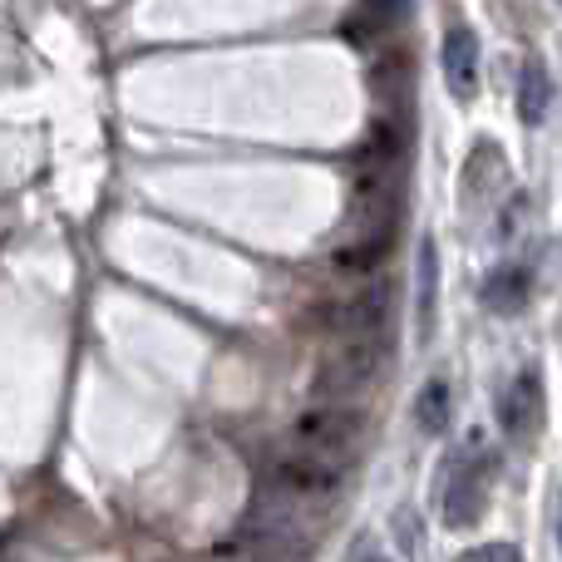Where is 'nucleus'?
Here are the masks:
<instances>
[{
  "instance_id": "1",
  "label": "nucleus",
  "mask_w": 562,
  "mask_h": 562,
  "mask_svg": "<svg viewBox=\"0 0 562 562\" xmlns=\"http://www.w3.org/2000/svg\"><path fill=\"white\" fill-rule=\"evenodd\" d=\"M395 223H400V188H395V168H370L350 193V217L336 237V267L360 272V267L385 262L390 243H395Z\"/></svg>"
},
{
  "instance_id": "2",
  "label": "nucleus",
  "mask_w": 562,
  "mask_h": 562,
  "mask_svg": "<svg viewBox=\"0 0 562 562\" xmlns=\"http://www.w3.org/2000/svg\"><path fill=\"white\" fill-rule=\"evenodd\" d=\"M380 366H385L380 330H370V336H336L326 346V356H321V366H316V395L350 405L360 390L375 385Z\"/></svg>"
},
{
  "instance_id": "3",
  "label": "nucleus",
  "mask_w": 562,
  "mask_h": 562,
  "mask_svg": "<svg viewBox=\"0 0 562 562\" xmlns=\"http://www.w3.org/2000/svg\"><path fill=\"white\" fill-rule=\"evenodd\" d=\"M366 439V415L356 405H340V400H326V405H311L306 415H296L291 425V449L301 454H316L326 464H346L350 454Z\"/></svg>"
},
{
  "instance_id": "4",
  "label": "nucleus",
  "mask_w": 562,
  "mask_h": 562,
  "mask_svg": "<svg viewBox=\"0 0 562 562\" xmlns=\"http://www.w3.org/2000/svg\"><path fill=\"white\" fill-rule=\"evenodd\" d=\"M262 488L291 498V504H326V498L340 488V464H326V459L301 454V449L286 445L272 459V469H267V484Z\"/></svg>"
},
{
  "instance_id": "5",
  "label": "nucleus",
  "mask_w": 562,
  "mask_h": 562,
  "mask_svg": "<svg viewBox=\"0 0 562 562\" xmlns=\"http://www.w3.org/2000/svg\"><path fill=\"white\" fill-rule=\"evenodd\" d=\"M488 479H494V454H469L459 459L454 479H449V494H445V524L449 528H469L484 518V504H488Z\"/></svg>"
},
{
  "instance_id": "6",
  "label": "nucleus",
  "mask_w": 562,
  "mask_h": 562,
  "mask_svg": "<svg viewBox=\"0 0 562 562\" xmlns=\"http://www.w3.org/2000/svg\"><path fill=\"white\" fill-rule=\"evenodd\" d=\"M445 85L459 104L479 94V35L469 25H454L445 35Z\"/></svg>"
},
{
  "instance_id": "7",
  "label": "nucleus",
  "mask_w": 562,
  "mask_h": 562,
  "mask_svg": "<svg viewBox=\"0 0 562 562\" xmlns=\"http://www.w3.org/2000/svg\"><path fill=\"white\" fill-rule=\"evenodd\" d=\"M538 415H543V385H538V370H524V375L498 395V425L514 439H524L528 429L538 425Z\"/></svg>"
},
{
  "instance_id": "8",
  "label": "nucleus",
  "mask_w": 562,
  "mask_h": 562,
  "mask_svg": "<svg viewBox=\"0 0 562 562\" xmlns=\"http://www.w3.org/2000/svg\"><path fill=\"white\" fill-rule=\"evenodd\" d=\"M533 296V267L528 262H504L494 277L484 281V306L498 316H518Z\"/></svg>"
},
{
  "instance_id": "9",
  "label": "nucleus",
  "mask_w": 562,
  "mask_h": 562,
  "mask_svg": "<svg viewBox=\"0 0 562 562\" xmlns=\"http://www.w3.org/2000/svg\"><path fill=\"white\" fill-rule=\"evenodd\" d=\"M548 109H553V79H548V69L538 59H528L518 69V119L528 128H538L548 119Z\"/></svg>"
},
{
  "instance_id": "10",
  "label": "nucleus",
  "mask_w": 562,
  "mask_h": 562,
  "mask_svg": "<svg viewBox=\"0 0 562 562\" xmlns=\"http://www.w3.org/2000/svg\"><path fill=\"white\" fill-rule=\"evenodd\" d=\"M435 291H439V252H435V237L419 243V330H435Z\"/></svg>"
},
{
  "instance_id": "11",
  "label": "nucleus",
  "mask_w": 562,
  "mask_h": 562,
  "mask_svg": "<svg viewBox=\"0 0 562 562\" xmlns=\"http://www.w3.org/2000/svg\"><path fill=\"white\" fill-rule=\"evenodd\" d=\"M415 415H419V429H425V435H445V425H449V385L445 380H429V385L419 390Z\"/></svg>"
},
{
  "instance_id": "12",
  "label": "nucleus",
  "mask_w": 562,
  "mask_h": 562,
  "mask_svg": "<svg viewBox=\"0 0 562 562\" xmlns=\"http://www.w3.org/2000/svg\"><path fill=\"white\" fill-rule=\"evenodd\" d=\"M464 562H524V558H518V548H508V543H484V548H474Z\"/></svg>"
},
{
  "instance_id": "13",
  "label": "nucleus",
  "mask_w": 562,
  "mask_h": 562,
  "mask_svg": "<svg viewBox=\"0 0 562 562\" xmlns=\"http://www.w3.org/2000/svg\"><path fill=\"white\" fill-rule=\"evenodd\" d=\"M558 548H562V494H558Z\"/></svg>"
},
{
  "instance_id": "14",
  "label": "nucleus",
  "mask_w": 562,
  "mask_h": 562,
  "mask_svg": "<svg viewBox=\"0 0 562 562\" xmlns=\"http://www.w3.org/2000/svg\"><path fill=\"white\" fill-rule=\"evenodd\" d=\"M366 562H390V558H380V553H375V558H366Z\"/></svg>"
}]
</instances>
